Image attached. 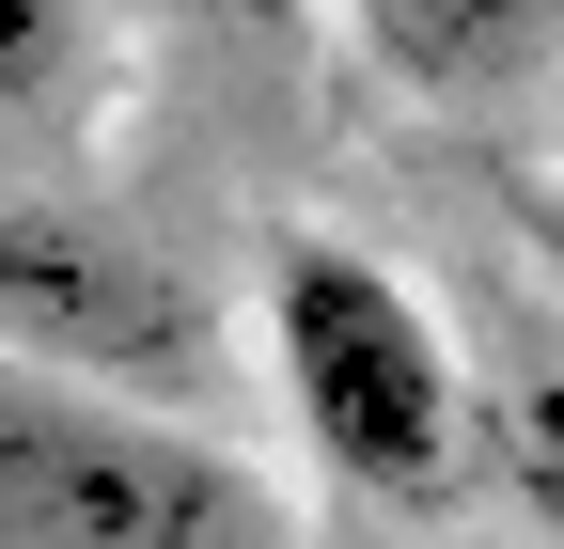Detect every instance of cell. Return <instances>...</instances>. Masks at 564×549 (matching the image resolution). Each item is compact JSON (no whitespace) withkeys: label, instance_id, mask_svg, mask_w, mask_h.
I'll list each match as a JSON object with an SVG mask.
<instances>
[{"label":"cell","instance_id":"obj_2","mask_svg":"<svg viewBox=\"0 0 564 549\" xmlns=\"http://www.w3.org/2000/svg\"><path fill=\"white\" fill-rule=\"evenodd\" d=\"M0 549H299L236 440L0 362Z\"/></svg>","mask_w":564,"mask_h":549},{"label":"cell","instance_id":"obj_1","mask_svg":"<svg viewBox=\"0 0 564 549\" xmlns=\"http://www.w3.org/2000/svg\"><path fill=\"white\" fill-rule=\"evenodd\" d=\"M251 314H267V377H282V408H299V440H314L329 487H361L392 518L470 487L486 408H470V362H455V330L423 314L408 267H377L361 236H282Z\"/></svg>","mask_w":564,"mask_h":549},{"label":"cell","instance_id":"obj_3","mask_svg":"<svg viewBox=\"0 0 564 549\" xmlns=\"http://www.w3.org/2000/svg\"><path fill=\"white\" fill-rule=\"evenodd\" d=\"M0 362L126 392V408H173V392H204L220 330H204L188 267L126 204L63 189V173H0Z\"/></svg>","mask_w":564,"mask_h":549},{"label":"cell","instance_id":"obj_4","mask_svg":"<svg viewBox=\"0 0 564 549\" xmlns=\"http://www.w3.org/2000/svg\"><path fill=\"white\" fill-rule=\"evenodd\" d=\"M126 79V17L95 0H0V142H79Z\"/></svg>","mask_w":564,"mask_h":549},{"label":"cell","instance_id":"obj_5","mask_svg":"<svg viewBox=\"0 0 564 549\" xmlns=\"http://www.w3.org/2000/svg\"><path fill=\"white\" fill-rule=\"evenodd\" d=\"M361 47H392L408 79H533V63L564 47V17L549 0H502V17H423V0H361Z\"/></svg>","mask_w":564,"mask_h":549}]
</instances>
